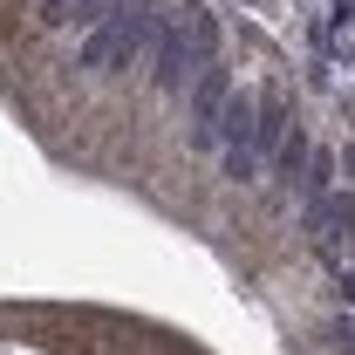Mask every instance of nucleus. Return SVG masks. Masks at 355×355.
I'll return each mask as SVG.
<instances>
[{
	"mask_svg": "<svg viewBox=\"0 0 355 355\" xmlns=\"http://www.w3.org/2000/svg\"><path fill=\"white\" fill-rule=\"evenodd\" d=\"M157 28H164V7L157 0H116L96 28H83V69H96V76H116V69H137L144 55H150V42H157Z\"/></svg>",
	"mask_w": 355,
	"mask_h": 355,
	"instance_id": "nucleus-1",
	"label": "nucleus"
},
{
	"mask_svg": "<svg viewBox=\"0 0 355 355\" xmlns=\"http://www.w3.org/2000/svg\"><path fill=\"white\" fill-rule=\"evenodd\" d=\"M198 69H205V62H198V48L184 42V28L164 21L157 42H150V83L164 89V96H184V89L198 83Z\"/></svg>",
	"mask_w": 355,
	"mask_h": 355,
	"instance_id": "nucleus-2",
	"label": "nucleus"
},
{
	"mask_svg": "<svg viewBox=\"0 0 355 355\" xmlns=\"http://www.w3.org/2000/svg\"><path fill=\"white\" fill-rule=\"evenodd\" d=\"M184 96H191V144H198V150H212V116H219V103L232 96V76H225L219 62H205V69H198V83L184 89Z\"/></svg>",
	"mask_w": 355,
	"mask_h": 355,
	"instance_id": "nucleus-3",
	"label": "nucleus"
},
{
	"mask_svg": "<svg viewBox=\"0 0 355 355\" xmlns=\"http://www.w3.org/2000/svg\"><path fill=\"white\" fill-rule=\"evenodd\" d=\"M301 232H314V239H355V198L349 191H321V198H308L301 205Z\"/></svg>",
	"mask_w": 355,
	"mask_h": 355,
	"instance_id": "nucleus-4",
	"label": "nucleus"
},
{
	"mask_svg": "<svg viewBox=\"0 0 355 355\" xmlns=\"http://www.w3.org/2000/svg\"><path fill=\"white\" fill-rule=\"evenodd\" d=\"M280 137H287V96H280V89H260V96H253V137H246V150L266 164V157L280 150Z\"/></svg>",
	"mask_w": 355,
	"mask_h": 355,
	"instance_id": "nucleus-5",
	"label": "nucleus"
},
{
	"mask_svg": "<svg viewBox=\"0 0 355 355\" xmlns=\"http://www.w3.org/2000/svg\"><path fill=\"white\" fill-rule=\"evenodd\" d=\"M246 137H253V96L232 89L219 103V116H212V144H246Z\"/></svg>",
	"mask_w": 355,
	"mask_h": 355,
	"instance_id": "nucleus-6",
	"label": "nucleus"
},
{
	"mask_svg": "<svg viewBox=\"0 0 355 355\" xmlns=\"http://www.w3.org/2000/svg\"><path fill=\"white\" fill-rule=\"evenodd\" d=\"M335 150H308V164H301V205L308 198H321V191H335Z\"/></svg>",
	"mask_w": 355,
	"mask_h": 355,
	"instance_id": "nucleus-7",
	"label": "nucleus"
},
{
	"mask_svg": "<svg viewBox=\"0 0 355 355\" xmlns=\"http://www.w3.org/2000/svg\"><path fill=\"white\" fill-rule=\"evenodd\" d=\"M184 42L198 48V62H219V21L205 7H184Z\"/></svg>",
	"mask_w": 355,
	"mask_h": 355,
	"instance_id": "nucleus-8",
	"label": "nucleus"
},
{
	"mask_svg": "<svg viewBox=\"0 0 355 355\" xmlns=\"http://www.w3.org/2000/svg\"><path fill=\"white\" fill-rule=\"evenodd\" d=\"M308 150H314V144H308L301 130H287V137H280V150H273V164H280V178H301V164H308Z\"/></svg>",
	"mask_w": 355,
	"mask_h": 355,
	"instance_id": "nucleus-9",
	"label": "nucleus"
},
{
	"mask_svg": "<svg viewBox=\"0 0 355 355\" xmlns=\"http://www.w3.org/2000/svg\"><path fill=\"white\" fill-rule=\"evenodd\" d=\"M219 164H225V178H232V184H253V178H260V157H253L246 144H225Z\"/></svg>",
	"mask_w": 355,
	"mask_h": 355,
	"instance_id": "nucleus-10",
	"label": "nucleus"
},
{
	"mask_svg": "<svg viewBox=\"0 0 355 355\" xmlns=\"http://www.w3.org/2000/svg\"><path fill=\"white\" fill-rule=\"evenodd\" d=\"M328 342H335V349H342V355H355V321H349V314H342V321L328 328Z\"/></svg>",
	"mask_w": 355,
	"mask_h": 355,
	"instance_id": "nucleus-11",
	"label": "nucleus"
},
{
	"mask_svg": "<svg viewBox=\"0 0 355 355\" xmlns=\"http://www.w3.org/2000/svg\"><path fill=\"white\" fill-rule=\"evenodd\" d=\"M335 294H342V301L355 308V273H342V280H335Z\"/></svg>",
	"mask_w": 355,
	"mask_h": 355,
	"instance_id": "nucleus-12",
	"label": "nucleus"
},
{
	"mask_svg": "<svg viewBox=\"0 0 355 355\" xmlns=\"http://www.w3.org/2000/svg\"><path fill=\"white\" fill-rule=\"evenodd\" d=\"M335 164H349V178H355V144H349V157H335Z\"/></svg>",
	"mask_w": 355,
	"mask_h": 355,
	"instance_id": "nucleus-13",
	"label": "nucleus"
}]
</instances>
